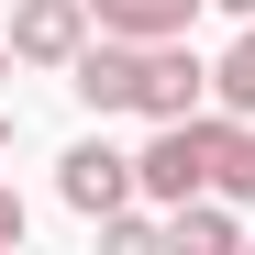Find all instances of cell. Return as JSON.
Instances as JSON below:
<instances>
[{
  "label": "cell",
  "mask_w": 255,
  "mask_h": 255,
  "mask_svg": "<svg viewBox=\"0 0 255 255\" xmlns=\"http://www.w3.org/2000/svg\"><path fill=\"white\" fill-rule=\"evenodd\" d=\"M222 144H233V111H178V122H155V144L133 155L144 166V200H200V189H222Z\"/></svg>",
  "instance_id": "1"
},
{
  "label": "cell",
  "mask_w": 255,
  "mask_h": 255,
  "mask_svg": "<svg viewBox=\"0 0 255 255\" xmlns=\"http://www.w3.org/2000/svg\"><path fill=\"white\" fill-rule=\"evenodd\" d=\"M67 89L89 100L100 122H111V111H144V45H133V33H89L78 67H67Z\"/></svg>",
  "instance_id": "2"
},
{
  "label": "cell",
  "mask_w": 255,
  "mask_h": 255,
  "mask_svg": "<svg viewBox=\"0 0 255 255\" xmlns=\"http://www.w3.org/2000/svg\"><path fill=\"white\" fill-rule=\"evenodd\" d=\"M133 189H144V166L122 155V144H100V133L56 155V200H67V211H89V222H100V211H122Z\"/></svg>",
  "instance_id": "3"
},
{
  "label": "cell",
  "mask_w": 255,
  "mask_h": 255,
  "mask_svg": "<svg viewBox=\"0 0 255 255\" xmlns=\"http://www.w3.org/2000/svg\"><path fill=\"white\" fill-rule=\"evenodd\" d=\"M89 33H100L89 0H11V56H22V67H78Z\"/></svg>",
  "instance_id": "4"
},
{
  "label": "cell",
  "mask_w": 255,
  "mask_h": 255,
  "mask_svg": "<svg viewBox=\"0 0 255 255\" xmlns=\"http://www.w3.org/2000/svg\"><path fill=\"white\" fill-rule=\"evenodd\" d=\"M211 100V67L189 56V33H166V45H144V122H178Z\"/></svg>",
  "instance_id": "5"
},
{
  "label": "cell",
  "mask_w": 255,
  "mask_h": 255,
  "mask_svg": "<svg viewBox=\"0 0 255 255\" xmlns=\"http://www.w3.org/2000/svg\"><path fill=\"white\" fill-rule=\"evenodd\" d=\"M166 244H178V255H233L244 244V200H178V211H166Z\"/></svg>",
  "instance_id": "6"
},
{
  "label": "cell",
  "mask_w": 255,
  "mask_h": 255,
  "mask_svg": "<svg viewBox=\"0 0 255 255\" xmlns=\"http://www.w3.org/2000/svg\"><path fill=\"white\" fill-rule=\"evenodd\" d=\"M100 33H133V45H166V33H189L200 22V0H89Z\"/></svg>",
  "instance_id": "7"
},
{
  "label": "cell",
  "mask_w": 255,
  "mask_h": 255,
  "mask_svg": "<svg viewBox=\"0 0 255 255\" xmlns=\"http://www.w3.org/2000/svg\"><path fill=\"white\" fill-rule=\"evenodd\" d=\"M211 100H222L233 122H255V22L233 33V56H222V67H211Z\"/></svg>",
  "instance_id": "8"
},
{
  "label": "cell",
  "mask_w": 255,
  "mask_h": 255,
  "mask_svg": "<svg viewBox=\"0 0 255 255\" xmlns=\"http://www.w3.org/2000/svg\"><path fill=\"white\" fill-rule=\"evenodd\" d=\"M100 244H111V255H144V244H166V222L122 200V211H100Z\"/></svg>",
  "instance_id": "9"
},
{
  "label": "cell",
  "mask_w": 255,
  "mask_h": 255,
  "mask_svg": "<svg viewBox=\"0 0 255 255\" xmlns=\"http://www.w3.org/2000/svg\"><path fill=\"white\" fill-rule=\"evenodd\" d=\"M222 200L255 211V122H233V144H222Z\"/></svg>",
  "instance_id": "10"
},
{
  "label": "cell",
  "mask_w": 255,
  "mask_h": 255,
  "mask_svg": "<svg viewBox=\"0 0 255 255\" xmlns=\"http://www.w3.org/2000/svg\"><path fill=\"white\" fill-rule=\"evenodd\" d=\"M0 244H22V200L11 189H0Z\"/></svg>",
  "instance_id": "11"
},
{
  "label": "cell",
  "mask_w": 255,
  "mask_h": 255,
  "mask_svg": "<svg viewBox=\"0 0 255 255\" xmlns=\"http://www.w3.org/2000/svg\"><path fill=\"white\" fill-rule=\"evenodd\" d=\"M211 11H233V22H255V0H211Z\"/></svg>",
  "instance_id": "12"
},
{
  "label": "cell",
  "mask_w": 255,
  "mask_h": 255,
  "mask_svg": "<svg viewBox=\"0 0 255 255\" xmlns=\"http://www.w3.org/2000/svg\"><path fill=\"white\" fill-rule=\"evenodd\" d=\"M11 67H22V56H11V33H0V78H11Z\"/></svg>",
  "instance_id": "13"
},
{
  "label": "cell",
  "mask_w": 255,
  "mask_h": 255,
  "mask_svg": "<svg viewBox=\"0 0 255 255\" xmlns=\"http://www.w3.org/2000/svg\"><path fill=\"white\" fill-rule=\"evenodd\" d=\"M0 144H11V133H0Z\"/></svg>",
  "instance_id": "14"
}]
</instances>
